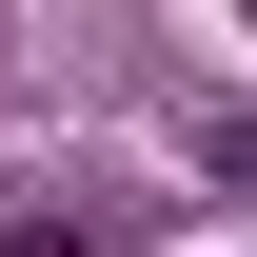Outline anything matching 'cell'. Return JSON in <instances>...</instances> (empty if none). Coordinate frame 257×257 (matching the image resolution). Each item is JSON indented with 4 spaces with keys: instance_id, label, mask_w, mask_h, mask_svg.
Returning a JSON list of instances; mask_svg holds the SVG:
<instances>
[{
    "instance_id": "1",
    "label": "cell",
    "mask_w": 257,
    "mask_h": 257,
    "mask_svg": "<svg viewBox=\"0 0 257 257\" xmlns=\"http://www.w3.org/2000/svg\"><path fill=\"white\" fill-rule=\"evenodd\" d=\"M0 257H79V218H0Z\"/></svg>"
}]
</instances>
